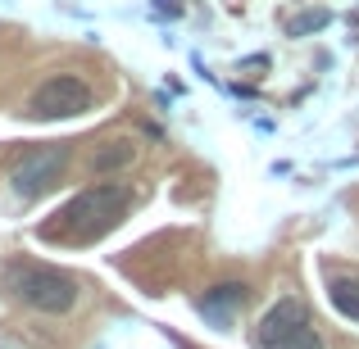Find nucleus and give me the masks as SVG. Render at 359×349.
<instances>
[{
    "label": "nucleus",
    "mask_w": 359,
    "mask_h": 349,
    "mask_svg": "<svg viewBox=\"0 0 359 349\" xmlns=\"http://www.w3.org/2000/svg\"><path fill=\"white\" fill-rule=\"evenodd\" d=\"M132 209V191L123 182H100L78 191L64 209L50 213V222L41 227L46 241H60V245H91L100 241L105 232H114Z\"/></svg>",
    "instance_id": "nucleus-1"
},
{
    "label": "nucleus",
    "mask_w": 359,
    "mask_h": 349,
    "mask_svg": "<svg viewBox=\"0 0 359 349\" xmlns=\"http://www.w3.org/2000/svg\"><path fill=\"white\" fill-rule=\"evenodd\" d=\"M255 349H323V341H318L305 304L282 295L255 327Z\"/></svg>",
    "instance_id": "nucleus-2"
},
{
    "label": "nucleus",
    "mask_w": 359,
    "mask_h": 349,
    "mask_svg": "<svg viewBox=\"0 0 359 349\" xmlns=\"http://www.w3.org/2000/svg\"><path fill=\"white\" fill-rule=\"evenodd\" d=\"M9 286L18 290V299L41 313H69L78 304V281L60 268H9Z\"/></svg>",
    "instance_id": "nucleus-3"
},
{
    "label": "nucleus",
    "mask_w": 359,
    "mask_h": 349,
    "mask_svg": "<svg viewBox=\"0 0 359 349\" xmlns=\"http://www.w3.org/2000/svg\"><path fill=\"white\" fill-rule=\"evenodd\" d=\"M69 141H50V145L32 150V155H23L14 164V173H9V186H14L23 200H36V195H46L55 182H64V173H69Z\"/></svg>",
    "instance_id": "nucleus-4"
},
{
    "label": "nucleus",
    "mask_w": 359,
    "mask_h": 349,
    "mask_svg": "<svg viewBox=\"0 0 359 349\" xmlns=\"http://www.w3.org/2000/svg\"><path fill=\"white\" fill-rule=\"evenodd\" d=\"M87 109H91V87L82 78H69V73L41 82L32 91V100H27V114L32 118H78Z\"/></svg>",
    "instance_id": "nucleus-5"
},
{
    "label": "nucleus",
    "mask_w": 359,
    "mask_h": 349,
    "mask_svg": "<svg viewBox=\"0 0 359 349\" xmlns=\"http://www.w3.org/2000/svg\"><path fill=\"white\" fill-rule=\"evenodd\" d=\"M245 295H250V290H245L241 281H219V286L205 290V299H201V318H205V322H214V327H228L232 318L241 313Z\"/></svg>",
    "instance_id": "nucleus-6"
},
{
    "label": "nucleus",
    "mask_w": 359,
    "mask_h": 349,
    "mask_svg": "<svg viewBox=\"0 0 359 349\" xmlns=\"http://www.w3.org/2000/svg\"><path fill=\"white\" fill-rule=\"evenodd\" d=\"M132 159H137V145L132 141H105V145H96V155H91V173H118V168H128Z\"/></svg>",
    "instance_id": "nucleus-7"
},
{
    "label": "nucleus",
    "mask_w": 359,
    "mask_h": 349,
    "mask_svg": "<svg viewBox=\"0 0 359 349\" xmlns=\"http://www.w3.org/2000/svg\"><path fill=\"white\" fill-rule=\"evenodd\" d=\"M327 299H332V308L341 318L359 322V277H332L327 281Z\"/></svg>",
    "instance_id": "nucleus-8"
},
{
    "label": "nucleus",
    "mask_w": 359,
    "mask_h": 349,
    "mask_svg": "<svg viewBox=\"0 0 359 349\" xmlns=\"http://www.w3.org/2000/svg\"><path fill=\"white\" fill-rule=\"evenodd\" d=\"M332 23V9H309V14H300L296 23H291V36H309V32H318V27H327Z\"/></svg>",
    "instance_id": "nucleus-9"
},
{
    "label": "nucleus",
    "mask_w": 359,
    "mask_h": 349,
    "mask_svg": "<svg viewBox=\"0 0 359 349\" xmlns=\"http://www.w3.org/2000/svg\"><path fill=\"white\" fill-rule=\"evenodd\" d=\"M155 9H159V14H164V18H173V14H177V5H173V0H159Z\"/></svg>",
    "instance_id": "nucleus-10"
}]
</instances>
